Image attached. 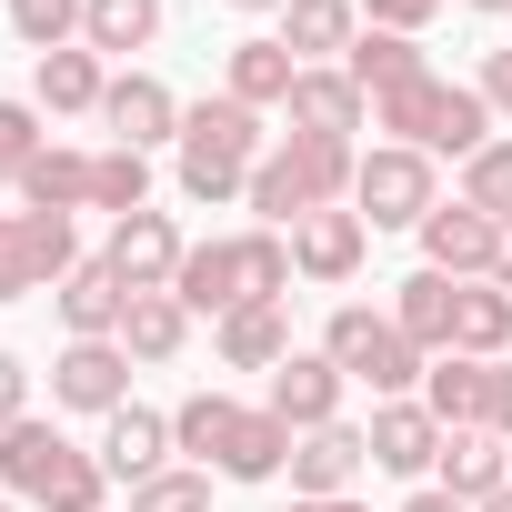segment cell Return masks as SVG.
I'll list each match as a JSON object with an SVG mask.
<instances>
[{
  "label": "cell",
  "instance_id": "30",
  "mask_svg": "<svg viewBox=\"0 0 512 512\" xmlns=\"http://www.w3.org/2000/svg\"><path fill=\"white\" fill-rule=\"evenodd\" d=\"M181 342H191L181 292H131V312H121V352H131V362H181Z\"/></svg>",
  "mask_w": 512,
  "mask_h": 512
},
{
  "label": "cell",
  "instance_id": "7",
  "mask_svg": "<svg viewBox=\"0 0 512 512\" xmlns=\"http://www.w3.org/2000/svg\"><path fill=\"white\" fill-rule=\"evenodd\" d=\"M71 472H81V442H61L41 412H21L11 432H0V492L11 502H51Z\"/></svg>",
  "mask_w": 512,
  "mask_h": 512
},
{
  "label": "cell",
  "instance_id": "31",
  "mask_svg": "<svg viewBox=\"0 0 512 512\" xmlns=\"http://www.w3.org/2000/svg\"><path fill=\"white\" fill-rule=\"evenodd\" d=\"M151 41H161V0H91L81 11V51H101V61H131Z\"/></svg>",
  "mask_w": 512,
  "mask_h": 512
},
{
  "label": "cell",
  "instance_id": "35",
  "mask_svg": "<svg viewBox=\"0 0 512 512\" xmlns=\"http://www.w3.org/2000/svg\"><path fill=\"white\" fill-rule=\"evenodd\" d=\"M231 422H241V402H231V392H191V402L171 412V452H191V462L211 472V452L231 442Z\"/></svg>",
  "mask_w": 512,
  "mask_h": 512
},
{
  "label": "cell",
  "instance_id": "29",
  "mask_svg": "<svg viewBox=\"0 0 512 512\" xmlns=\"http://www.w3.org/2000/svg\"><path fill=\"white\" fill-rule=\"evenodd\" d=\"M482 141H502V121H492V101H482L472 81H442V111H432V131H422V151H432V161H442V151H452V161H472Z\"/></svg>",
  "mask_w": 512,
  "mask_h": 512
},
{
  "label": "cell",
  "instance_id": "25",
  "mask_svg": "<svg viewBox=\"0 0 512 512\" xmlns=\"http://www.w3.org/2000/svg\"><path fill=\"white\" fill-rule=\"evenodd\" d=\"M392 322H402V342H412V352H452L462 282H452V272H412V282L392 292Z\"/></svg>",
  "mask_w": 512,
  "mask_h": 512
},
{
  "label": "cell",
  "instance_id": "15",
  "mask_svg": "<svg viewBox=\"0 0 512 512\" xmlns=\"http://www.w3.org/2000/svg\"><path fill=\"white\" fill-rule=\"evenodd\" d=\"M272 41H282L302 71H342V51L362 41V0H292Z\"/></svg>",
  "mask_w": 512,
  "mask_h": 512
},
{
  "label": "cell",
  "instance_id": "44",
  "mask_svg": "<svg viewBox=\"0 0 512 512\" xmlns=\"http://www.w3.org/2000/svg\"><path fill=\"white\" fill-rule=\"evenodd\" d=\"M402 512H472V502H452V492H442V482H422V492H412V502H402Z\"/></svg>",
  "mask_w": 512,
  "mask_h": 512
},
{
  "label": "cell",
  "instance_id": "3",
  "mask_svg": "<svg viewBox=\"0 0 512 512\" xmlns=\"http://www.w3.org/2000/svg\"><path fill=\"white\" fill-rule=\"evenodd\" d=\"M322 352L342 362V382H372L382 402H412V382L432 372V352H412V342H402V322H392V312H372V302H342V312L322 322Z\"/></svg>",
  "mask_w": 512,
  "mask_h": 512
},
{
  "label": "cell",
  "instance_id": "18",
  "mask_svg": "<svg viewBox=\"0 0 512 512\" xmlns=\"http://www.w3.org/2000/svg\"><path fill=\"white\" fill-rule=\"evenodd\" d=\"M292 442H302L292 422H272L262 402H241V422H231V442L211 452V472H221V482H282V472H292Z\"/></svg>",
  "mask_w": 512,
  "mask_h": 512
},
{
  "label": "cell",
  "instance_id": "17",
  "mask_svg": "<svg viewBox=\"0 0 512 512\" xmlns=\"http://www.w3.org/2000/svg\"><path fill=\"white\" fill-rule=\"evenodd\" d=\"M432 482H442L452 502H472V512H482V502L512 482V442H502V432H482V422H472V432H442V462H432Z\"/></svg>",
  "mask_w": 512,
  "mask_h": 512
},
{
  "label": "cell",
  "instance_id": "1",
  "mask_svg": "<svg viewBox=\"0 0 512 512\" xmlns=\"http://www.w3.org/2000/svg\"><path fill=\"white\" fill-rule=\"evenodd\" d=\"M352 181H362V151H352V141L292 131V141L262 151V171H251V211H262V231H292V221H312V211H342Z\"/></svg>",
  "mask_w": 512,
  "mask_h": 512
},
{
  "label": "cell",
  "instance_id": "6",
  "mask_svg": "<svg viewBox=\"0 0 512 512\" xmlns=\"http://www.w3.org/2000/svg\"><path fill=\"white\" fill-rule=\"evenodd\" d=\"M492 251H502V221H492V211H472L462 191H452V201H432V221H422V272L492 282Z\"/></svg>",
  "mask_w": 512,
  "mask_h": 512
},
{
  "label": "cell",
  "instance_id": "37",
  "mask_svg": "<svg viewBox=\"0 0 512 512\" xmlns=\"http://www.w3.org/2000/svg\"><path fill=\"white\" fill-rule=\"evenodd\" d=\"M131 512H211V472L201 462H171V472L131 482Z\"/></svg>",
  "mask_w": 512,
  "mask_h": 512
},
{
  "label": "cell",
  "instance_id": "2",
  "mask_svg": "<svg viewBox=\"0 0 512 512\" xmlns=\"http://www.w3.org/2000/svg\"><path fill=\"white\" fill-rule=\"evenodd\" d=\"M262 151H272V141H262V111H241L231 91L181 111V191H191L201 211L251 201V171H262Z\"/></svg>",
  "mask_w": 512,
  "mask_h": 512
},
{
  "label": "cell",
  "instance_id": "45",
  "mask_svg": "<svg viewBox=\"0 0 512 512\" xmlns=\"http://www.w3.org/2000/svg\"><path fill=\"white\" fill-rule=\"evenodd\" d=\"M492 282L512 292V221H502V251H492Z\"/></svg>",
  "mask_w": 512,
  "mask_h": 512
},
{
  "label": "cell",
  "instance_id": "19",
  "mask_svg": "<svg viewBox=\"0 0 512 512\" xmlns=\"http://www.w3.org/2000/svg\"><path fill=\"white\" fill-rule=\"evenodd\" d=\"M422 402H432V422L442 432H492V362H472V352H432V372H422Z\"/></svg>",
  "mask_w": 512,
  "mask_h": 512
},
{
  "label": "cell",
  "instance_id": "11",
  "mask_svg": "<svg viewBox=\"0 0 512 512\" xmlns=\"http://www.w3.org/2000/svg\"><path fill=\"white\" fill-rule=\"evenodd\" d=\"M342 362L332 352H292L282 372H272V392H262V412L272 422H292V432H322V422H342Z\"/></svg>",
  "mask_w": 512,
  "mask_h": 512
},
{
  "label": "cell",
  "instance_id": "41",
  "mask_svg": "<svg viewBox=\"0 0 512 512\" xmlns=\"http://www.w3.org/2000/svg\"><path fill=\"white\" fill-rule=\"evenodd\" d=\"M432 11H442V0H362V21H372V31H412V41L432 31Z\"/></svg>",
  "mask_w": 512,
  "mask_h": 512
},
{
  "label": "cell",
  "instance_id": "12",
  "mask_svg": "<svg viewBox=\"0 0 512 512\" xmlns=\"http://www.w3.org/2000/svg\"><path fill=\"white\" fill-rule=\"evenodd\" d=\"M362 442H372V472H402V482H432V462H442V422H432L422 392L412 402H382L362 422Z\"/></svg>",
  "mask_w": 512,
  "mask_h": 512
},
{
  "label": "cell",
  "instance_id": "8",
  "mask_svg": "<svg viewBox=\"0 0 512 512\" xmlns=\"http://www.w3.org/2000/svg\"><path fill=\"white\" fill-rule=\"evenodd\" d=\"M101 131H111L121 151H161V141H181V101H171V81H151V71H111V91H101Z\"/></svg>",
  "mask_w": 512,
  "mask_h": 512
},
{
  "label": "cell",
  "instance_id": "38",
  "mask_svg": "<svg viewBox=\"0 0 512 512\" xmlns=\"http://www.w3.org/2000/svg\"><path fill=\"white\" fill-rule=\"evenodd\" d=\"M462 201L492 211V221H512V141H482V151L462 161Z\"/></svg>",
  "mask_w": 512,
  "mask_h": 512
},
{
  "label": "cell",
  "instance_id": "9",
  "mask_svg": "<svg viewBox=\"0 0 512 512\" xmlns=\"http://www.w3.org/2000/svg\"><path fill=\"white\" fill-rule=\"evenodd\" d=\"M181 251H191V241H181L171 211H131V221H111V251H101V262H111L131 292H171V282H181Z\"/></svg>",
  "mask_w": 512,
  "mask_h": 512
},
{
  "label": "cell",
  "instance_id": "49",
  "mask_svg": "<svg viewBox=\"0 0 512 512\" xmlns=\"http://www.w3.org/2000/svg\"><path fill=\"white\" fill-rule=\"evenodd\" d=\"M482 512H512V482H502V492H492V502H482Z\"/></svg>",
  "mask_w": 512,
  "mask_h": 512
},
{
  "label": "cell",
  "instance_id": "42",
  "mask_svg": "<svg viewBox=\"0 0 512 512\" xmlns=\"http://www.w3.org/2000/svg\"><path fill=\"white\" fill-rule=\"evenodd\" d=\"M472 91H482V101H492V121H502V131H512V51H492V61H482V81H472Z\"/></svg>",
  "mask_w": 512,
  "mask_h": 512
},
{
  "label": "cell",
  "instance_id": "52",
  "mask_svg": "<svg viewBox=\"0 0 512 512\" xmlns=\"http://www.w3.org/2000/svg\"><path fill=\"white\" fill-rule=\"evenodd\" d=\"M502 442H512V432H502Z\"/></svg>",
  "mask_w": 512,
  "mask_h": 512
},
{
  "label": "cell",
  "instance_id": "14",
  "mask_svg": "<svg viewBox=\"0 0 512 512\" xmlns=\"http://www.w3.org/2000/svg\"><path fill=\"white\" fill-rule=\"evenodd\" d=\"M362 251H372V221H362V211H312V221H292V272H302V282H352Z\"/></svg>",
  "mask_w": 512,
  "mask_h": 512
},
{
  "label": "cell",
  "instance_id": "39",
  "mask_svg": "<svg viewBox=\"0 0 512 512\" xmlns=\"http://www.w3.org/2000/svg\"><path fill=\"white\" fill-rule=\"evenodd\" d=\"M81 11H91V0H11V31L31 51H71L81 41Z\"/></svg>",
  "mask_w": 512,
  "mask_h": 512
},
{
  "label": "cell",
  "instance_id": "22",
  "mask_svg": "<svg viewBox=\"0 0 512 512\" xmlns=\"http://www.w3.org/2000/svg\"><path fill=\"white\" fill-rule=\"evenodd\" d=\"M101 91H111V61L101 51H41V71H31V101L41 111H71V121H101Z\"/></svg>",
  "mask_w": 512,
  "mask_h": 512
},
{
  "label": "cell",
  "instance_id": "36",
  "mask_svg": "<svg viewBox=\"0 0 512 512\" xmlns=\"http://www.w3.org/2000/svg\"><path fill=\"white\" fill-rule=\"evenodd\" d=\"M432 111H442V81L422 71V81H402V91H382V101H372V131H382V141H402V151H422Z\"/></svg>",
  "mask_w": 512,
  "mask_h": 512
},
{
  "label": "cell",
  "instance_id": "13",
  "mask_svg": "<svg viewBox=\"0 0 512 512\" xmlns=\"http://www.w3.org/2000/svg\"><path fill=\"white\" fill-rule=\"evenodd\" d=\"M362 462H372L362 422H322V432H302V442H292V502H342V492L362 482Z\"/></svg>",
  "mask_w": 512,
  "mask_h": 512
},
{
  "label": "cell",
  "instance_id": "10",
  "mask_svg": "<svg viewBox=\"0 0 512 512\" xmlns=\"http://www.w3.org/2000/svg\"><path fill=\"white\" fill-rule=\"evenodd\" d=\"M51 402H61V412H101V422H111V412L131 402V352H121V342H71V352L51 362Z\"/></svg>",
  "mask_w": 512,
  "mask_h": 512
},
{
  "label": "cell",
  "instance_id": "4",
  "mask_svg": "<svg viewBox=\"0 0 512 512\" xmlns=\"http://www.w3.org/2000/svg\"><path fill=\"white\" fill-rule=\"evenodd\" d=\"M432 201H442V181H432V151H402V141H372V151H362L352 211H362L372 231H422V221H432Z\"/></svg>",
  "mask_w": 512,
  "mask_h": 512
},
{
  "label": "cell",
  "instance_id": "43",
  "mask_svg": "<svg viewBox=\"0 0 512 512\" xmlns=\"http://www.w3.org/2000/svg\"><path fill=\"white\" fill-rule=\"evenodd\" d=\"M21 412H31V372H21V362H11V352H0V432H11V422H21Z\"/></svg>",
  "mask_w": 512,
  "mask_h": 512
},
{
  "label": "cell",
  "instance_id": "23",
  "mask_svg": "<svg viewBox=\"0 0 512 512\" xmlns=\"http://www.w3.org/2000/svg\"><path fill=\"white\" fill-rule=\"evenodd\" d=\"M362 121H372V101H362L352 71H302V81H292V131H312V141H352Z\"/></svg>",
  "mask_w": 512,
  "mask_h": 512
},
{
  "label": "cell",
  "instance_id": "16",
  "mask_svg": "<svg viewBox=\"0 0 512 512\" xmlns=\"http://www.w3.org/2000/svg\"><path fill=\"white\" fill-rule=\"evenodd\" d=\"M121 312H131V282L111 262H71L61 272V332L71 342H121Z\"/></svg>",
  "mask_w": 512,
  "mask_h": 512
},
{
  "label": "cell",
  "instance_id": "28",
  "mask_svg": "<svg viewBox=\"0 0 512 512\" xmlns=\"http://www.w3.org/2000/svg\"><path fill=\"white\" fill-rule=\"evenodd\" d=\"M342 71L362 81V101H382V91H402V81H422L432 61H422V41H412V31H362V41L342 51Z\"/></svg>",
  "mask_w": 512,
  "mask_h": 512
},
{
  "label": "cell",
  "instance_id": "32",
  "mask_svg": "<svg viewBox=\"0 0 512 512\" xmlns=\"http://www.w3.org/2000/svg\"><path fill=\"white\" fill-rule=\"evenodd\" d=\"M452 352H472V362H502V352H512V292H502V282H462Z\"/></svg>",
  "mask_w": 512,
  "mask_h": 512
},
{
  "label": "cell",
  "instance_id": "27",
  "mask_svg": "<svg viewBox=\"0 0 512 512\" xmlns=\"http://www.w3.org/2000/svg\"><path fill=\"white\" fill-rule=\"evenodd\" d=\"M11 191H21V211H91V151H61V141H51V151L21 161Z\"/></svg>",
  "mask_w": 512,
  "mask_h": 512
},
{
  "label": "cell",
  "instance_id": "40",
  "mask_svg": "<svg viewBox=\"0 0 512 512\" xmlns=\"http://www.w3.org/2000/svg\"><path fill=\"white\" fill-rule=\"evenodd\" d=\"M31 151H51V131H41V101H0V161H31Z\"/></svg>",
  "mask_w": 512,
  "mask_h": 512
},
{
  "label": "cell",
  "instance_id": "20",
  "mask_svg": "<svg viewBox=\"0 0 512 512\" xmlns=\"http://www.w3.org/2000/svg\"><path fill=\"white\" fill-rule=\"evenodd\" d=\"M101 472H111V482H151V472H171V412L121 402V412L101 422Z\"/></svg>",
  "mask_w": 512,
  "mask_h": 512
},
{
  "label": "cell",
  "instance_id": "51",
  "mask_svg": "<svg viewBox=\"0 0 512 512\" xmlns=\"http://www.w3.org/2000/svg\"><path fill=\"white\" fill-rule=\"evenodd\" d=\"M0 512H21V502H11V492H0Z\"/></svg>",
  "mask_w": 512,
  "mask_h": 512
},
{
  "label": "cell",
  "instance_id": "26",
  "mask_svg": "<svg viewBox=\"0 0 512 512\" xmlns=\"http://www.w3.org/2000/svg\"><path fill=\"white\" fill-rule=\"evenodd\" d=\"M171 292H181V312H191V322H201V312H211V322H231V312H241V251H231V241H191Z\"/></svg>",
  "mask_w": 512,
  "mask_h": 512
},
{
  "label": "cell",
  "instance_id": "46",
  "mask_svg": "<svg viewBox=\"0 0 512 512\" xmlns=\"http://www.w3.org/2000/svg\"><path fill=\"white\" fill-rule=\"evenodd\" d=\"M292 512H372V502H352V492H342V502H292Z\"/></svg>",
  "mask_w": 512,
  "mask_h": 512
},
{
  "label": "cell",
  "instance_id": "47",
  "mask_svg": "<svg viewBox=\"0 0 512 512\" xmlns=\"http://www.w3.org/2000/svg\"><path fill=\"white\" fill-rule=\"evenodd\" d=\"M221 11H292V0H221Z\"/></svg>",
  "mask_w": 512,
  "mask_h": 512
},
{
  "label": "cell",
  "instance_id": "5",
  "mask_svg": "<svg viewBox=\"0 0 512 512\" xmlns=\"http://www.w3.org/2000/svg\"><path fill=\"white\" fill-rule=\"evenodd\" d=\"M81 262L71 211H0V302H31L41 282L61 292V272Z\"/></svg>",
  "mask_w": 512,
  "mask_h": 512
},
{
  "label": "cell",
  "instance_id": "21",
  "mask_svg": "<svg viewBox=\"0 0 512 512\" xmlns=\"http://www.w3.org/2000/svg\"><path fill=\"white\" fill-rule=\"evenodd\" d=\"M292 81H302V61H292L282 41H231V51H221V91H231L241 111H292Z\"/></svg>",
  "mask_w": 512,
  "mask_h": 512
},
{
  "label": "cell",
  "instance_id": "33",
  "mask_svg": "<svg viewBox=\"0 0 512 512\" xmlns=\"http://www.w3.org/2000/svg\"><path fill=\"white\" fill-rule=\"evenodd\" d=\"M231 251H241V302H292V231H231Z\"/></svg>",
  "mask_w": 512,
  "mask_h": 512
},
{
  "label": "cell",
  "instance_id": "48",
  "mask_svg": "<svg viewBox=\"0 0 512 512\" xmlns=\"http://www.w3.org/2000/svg\"><path fill=\"white\" fill-rule=\"evenodd\" d=\"M472 11H492V21H512V0H472Z\"/></svg>",
  "mask_w": 512,
  "mask_h": 512
},
{
  "label": "cell",
  "instance_id": "50",
  "mask_svg": "<svg viewBox=\"0 0 512 512\" xmlns=\"http://www.w3.org/2000/svg\"><path fill=\"white\" fill-rule=\"evenodd\" d=\"M11 181H21V171H11V161H0V191H11Z\"/></svg>",
  "mask_w": 512,
  "mask_h": 512
},
{
  "label": "cell",
  "instance_id": "34",
  "mask_svg": "<svg viewBox=\"0 0 512 512\" xmlns=\"http://www.w3.org/2000/svg\"><path fill=\"white\" fill-rule=\"evenodd\" d=\"M91 211H111V221H131V211H151V151H91Z\"/></svg>",
  "mask_w": 512,
  "mask_h": 512
},
{
  "label": "cell",
  "instance_id": "24",
  "mask_svg": "<svg viewBox=\"0 0 512 512\" xmlns=\"http://www.w3.org/2000/svg\"><path fill=\"white\" fill-rule=\"evenodd\" d=\"M211 342H221L231 372H282L292 362V312L282 302H241L231 322H211Z\"/></svg>",
  "mask_w": 512,
  "mask_h": 512
}]
</instances>
